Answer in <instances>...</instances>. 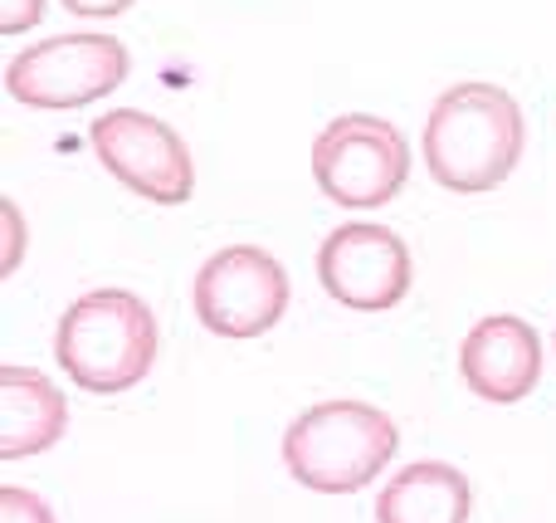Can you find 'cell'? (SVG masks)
<instances>
[{
  "mask_svg": "<svg viewBox=\"0 0 556 523\" xmlns=\"http://www.w3.org/2000/svg\"><path fill=\"white\" fill-rule=\"evenodd\" d=\"M68 431V401L45 372L0 362V460H25L59 446Z\"/></svg>",
  "mask_w": 556,
  "mask_h": 523,
  "instance_id": "cell-10",
  "label": "cell"
},
{
  "mask_svg": "<svg viewBox=\"0 0 556 523\" xmlns=\"http://www.w3.org/2000/svg\"><path fill=\"white\" fill-rule=\"evenodd\" d=\"M317 279L337 303L356 313H381L410 294L415 260L405 250V240L386 225L352 221L337 225L317 250Z\"/></svg>",
  "mask_w": 556,
  "mask_h": 523,
  "instance_id": "cell-8",
  "label": "cell"
},
{
  "mask_svg": "<svg viewBox=\"0 0 556 523\" xmlns=\"http://www.w3.org/2000/svg\"><path fill=\"white\" fill-rule=\"evenodd\" d=\"M88 142H93L98 162L123 186H132L137 196H147L156 206L191 201L195 166L172 123H162L152 113H137V108H113V113H103L88 127Z\"/></svg>",
  "mask_w": 556,
  "mask_h": 523,
  "instance_id": "cell-6",
  "label": "cell"
},
{
  "mask_svg": "<svg viewBox=\"0 0 556 523\" xmlns=\"http://www.w3.org/2000/svg\"><path fill=\"white\" fill-rule=\"evenodd\" d=\"M0 211H5V225H10V240H5L10 245V250H5V274H10L20 264V215H15V206H10V201L0 206Z\"/></svg>",
  "mask_w": 556,
  "mask_h": 523,
  "instance_id": "cell-15",
  "label": "cell"
},
{
  "mask_svg": "<svg viewBox=\"0 0 556 523\" xmlns=\"http://www.w3.org/2000/svg\"><path fill=\"white\" fill-rule=\"evenodd\" d=\"M39 20H45V0H0V29L5 35H20Z\"/></svg>",
  "mask_w": 556,
  "mask_h": 523,
  "instance_id": "cell-13",
  "label": "cell"
},
{
  "mask_svg": "<svg viewBox=\"0 0 556 523\" xmlns=\"http://www.w3.org/2000/svg\"><path fill=\"white\" fill-rule=\"evenodd\" d=\"M54 358L84 391H127L156 362V319L137 294L93 289L74 299L59 319Z\"/></svg>",
  "mask_w": 556,
  "mask_h": 523,
  "instance_id": "cell-3",
  "label": "cell"
},
{
  "mask_svg": "<svg viewBox=\"0 0 556 523\" xmlns=\"http://www.w3.org/2000/svg\"><path fill=\"white\" fill-rule=\"evenodd\" d=\"M0 523H59V519H54V509L35 495V489L5 485L0 489Z\"/></svg>",
  "mask_w": 556,
  "mask_h": 523,
  "instance_id": "cell-12",
  "label": "cell"
},
{
  "mask_svg": "<svg viewBox=\"0 0 556 523\" xmlns=\"http://www.w3.org/2000/svg\"><path fill=\"white\" fill-rule=\"evenodd\" d=\"M132 0H64L68 15H84V20H108V15H123Z\"/></svg>",
  "mask_w": 556,
  "mask_h": 523,
  "instance_id": "cell-14",
  "label": "cell"
},
{
  "mask_svg": "<svg viewBox=\"0 0 556 523\" xmlns=\"http://www.w3.org/2000/svg\"><path fill=\"white\" fill-rule=\"evenodd\" d=\"M401 450L395 421L366 401H317L283 431V465L313 495H356Z\"/></svg>",
  "mask_w": 556,
  "mask_h": 523,
  "instance_id": "cell-2",
  "label": "cell"
},
{
  "mask_svg": "<svg viewBox=\"0 0 556 523\" xmlns=\"http://www.w3.org/2000/svg\"><path fill=\"white\" fill-rule=\"evenodd\" d=\"M473 485L444 460H415L376 495V523H469Z\"/></svg>",
  "mask_w": 556,
  "mask_h": 523,
  "instance_id": "cell-11",
  "label": "cell"
},
{
  "mask_svg": "<svg viewBox=\"0 0 556 523\" xmlns=\"http://www.w3.org/2000/svg\"><path fill=\"white\" fill-rule=\"evenodd\" d=\"M528 123L508 88L454 84L425 117V172L459 196L493 191L522 162Z\"/></svg>",
  "mask_w": 556,
  "mask_h": 523,
  "instance_id": "cell-1",
  "label": "cell"
},
{
  "mask_svg": "<svg viewBox=\"0 0 556 523\" xmlns=\"http://www.w3.org/2000/svg\"><path fill=\"white\" fill-rule=\"evenodd\" d=\"M459 372L473 397L493 401V407H513V401L532 397L542 377V343L532 323L513 319V313L479 319L459 343Z\"/></svg>",
  "mask_w": 556,
  "mask_h": 523,
  "instance_id": "cell-9",
  "label": "cell"
},
{
  "mask_svg": "<svg viewBox=\"0 0 556 523\" xmlns=\"http://www.w3.org/2000/svg\"><path fill=\"white\" fill-rule=\"evenodd\" d=\"M288 309V274L260 245H230L195 274V319L220 338H260Z\"/></svg>",
  "mask_w": 556,
  "mask_h": 523,
  "instance_id": "cell-7",
  "label": "cell"
},
{
  "mask_svg": "<svg viewBox=\"0 0 556 523\" xmlns=\"http://www.w3.org/2000/svg\"><path fill=\"white\" fill-rule=\"evenodd\" d=\"M127 45L113 35H93V29H78V35H54L45 45L25 49V54L10 59L5 69V94L25 108H84L93 98L113 94L127 78Z\"/></svg>",
  "mask_w": 556,
  "mask_h": 523,
  "instance_id": "cell-5",
  "label": "cell"
},
{
  "mask_svg": "<svg viewBox=\"0 0 556 523\" xmlns=\"http://www.w3.org/2000/svg\"><path fill=\"white\" fill-rule=\"evenodd\" d=\"M313 176L327 201L346 211H376L401 196L410 176V142L401 127L376 113H342L317 133Z\"/></svg>",
  "mask_w": 556,
  "mask_h": 523,
  "instance_id": "cell-4",
  "label": "cell"
}]
</instances>
